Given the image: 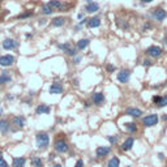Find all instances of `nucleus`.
Listing matches in <instances>:
<instances>
[{
    "label": "nucleus",
    "instance_id": "1",
    "mask_svg": "<svg viewBox=\"0 0 167 167\" xmlns=\"http://www.w3.org/2000/svg\"><path fill=\"white\" fill-rule=\"evenodd\" d=\"M35 141H37V145L39 149H44L50 144V136H48V133H46V132H39V133H37V136H35Z\"/></svg>",
    "mask_w": 167,
    "mask_h": 167
},
{
    "label": "nucleus",
    "instance_id": "2",
    "mask_svg": "<svg viewBox=\"0 0 167 167\" xmlns=\"http://www.w3.org/2000/svg\"><path fill=\"white\" fill-rule=\"evenodd\" d=\"M54 149H55V151L57 153H67V151L69 150V145L68 142H67L65 138H56L55 140V144H54Z\"/></svg>",
    "mask_w": 167,
    "mask_h": 167
},
{
    "label": "nucleus",
    "instance_id": "3",
    "mask_svg": "<svg viewBox=\"0 0 167 167\" xmlns=\"http://www.w3.org/2000/svg\"><path fill=\"white\" fill-rule=\"evenodd\" d=\"M158 120H159V118H158L157 114H150V115H146V116L142 118V124H144L145 127H154L157 125Z\"/></svg>",
    "mask_w": 167,
    "mask_h": 167
},
{
    "label": "nucleus",
    "instance_id": "4",
    "mask_svg": "<svg viewBox=\"0 0 167 167\" xmlns=\"http://www.w3.org/2000/svg\"><path fill=\"white\" fill-rule=\"evenodd\" d=\"M151 16H153L154 20H157L158 22H162L163 20L167 19V12L163 9V8L158 7V8H154L153 12H151Z\"/></svg>",
    "mask_w": 167,
    "mask_h": 167
},
{
    "label": "nucleus",
    "instance_id": "5",
    "mask_svg": "<svg viewBox=\"0 0 167 167\" xmlns=\"http://www.w3.org/2000/svg\"><path fill=\"white\" fill-rule=\"evenodd\" d=\"M145 52H146V55H149L150 57H159L161 55H162L163 50H162V47L153 44V46H149Z\"/></svg>",
    "mask_w": 167,
    "mask_h": 167
},
{
    "label": "nucleus",
    "instance_id": "6",
    "mask_svg": "<svg viewBox=\"0 0 167 167\" xmlns=\"http://www.w3.org/2000/svg\"><path fill=\"white\" fill-rule=\"evenodd\" d=\"M130 69H121V71L118 73V80H119V82L121 84H127L129 81V78H130Z\"/></svg>",
    "mask_w": 167,
    "mask_h": 167
},
{
    "label": "nucleus",
    "instance_id": "7",
    "mask_svg": "<svg viewBox=\"0 0 167 167\" xmlns=\"http://www.w3.org/2000/svg\"><path fill=\"white\" fill-rule=\"evenodd\" d=\"M14 63L13 55H3L0 56V65L1 67H11Z\"/></svg>",
    "mask_w": 167,
    "mask_h": 167
},
{
    "label": "nucleus",
    "instance_id": "8",
    "mask_svg": "<svg viewBox=\"0 0 167 167\" xmlns=\"http://www.w3.org/2000/svg\"><path fill=\"white\" fill-rule=\"evenodd\" d=\"M48 4L52 7L54 11H65L67 9V4L62 3L60 0H50V1H48Z\"/></svg>",
    "mask_w": 167,
    "mask_h": 167
},
{
    "label": "nucleus",
    "instance_id": "9",
    "mask_svg": "<svg viewBox=\"0 0 167 167\" xmlns=\"http://www.w3.org/2000/svg\"><path fill=\"white\" fill-rule=\"evenodd\" d=\"M110 151H111V148L108 146H98L95 149V156L97 158H103L107 154H110Z\"/></svg>",
    "mask_w": 167,
    "mask_h": 167
},
{
    "label": "nucleus",
    "instance_id": "10",
    "mask_svg": "<svg viewBox=\"0 0 167 167\" xmlns=\"http://www.w3.org/2000/svg\"><path fill=\"white\" fill-rule=\"evenodd\" d=\"M92 101H93L94 105H97V106L103 105V102H105V94L101 93V92L94 93L92 95Z\"/></svg>",
    "mask_w": 167,
    "mask_h": 167
},
{
    "label": "nucleus",
    "instance_id": "11",
    "mask_svg": "<svg viewBox=\"0 0 167 167\" xmlns=\"http://www.w3.org/2000/svg\"><path fill=\"white\" fill-rule=\"evenodd\" d=\"M125 115L132 116V118H141L142 111L140 110V108H136V107H127L125 108Z\"/></svg>",
    "mask_w": 167,
    "mask_h": 167
},
{
    "label": "nucleus",
    "instance_id": "12",
    "mask_svg": "<svg viewBox=\"0 0 167 167\" xmlns=\"http://www.w3.org/2000/svg\"><path fill=\"white\" fill-rule=\"evenodd\" d=\"M133 144H135V138L133 137H128V138H125L124 140V142L121 144V150L123 151H129L130 149L133 148Z\"/></svg>",
    "mask_w": 167,
    "mask_h": 167
},
{
    "label": "nucleus",
    "instance_id": "13",
    "mask_svg": "<svg viewBox=\"0 0 167 167\" xmlns=\"http://www.w3.org/2000/svg\"><path fill=\"white\" fill-rule=\"evenodd\" d=\"M16 46H17L16 41L12 38H5L4 41H3V48H4V50H13Z\"/></svg>",
    "mask_w": 167,
    "mask_h": 167
},
{
    "label": "nucleus",
    "instance_id": "14",
    "mask_svg": "<svg viewBox=\"0 0 167 167\" xmlns=\"http://www.w3.org/2000/svg\"><path fill=\"white\" fill-rule=\"evenodd\" d=\"M63 92H64V87H63L62 84H59V82L51 84V86H50V93L51 94H62Z\"/></svg>",
    "mask_w": 167,
    "mask_h": 167
},
{
    "label": "nucleus",
    "instance_id": "15",
    "mask_svg": "<svg viewBox=\"0 0 167 167\" xmlns=\"http://www.w3.org/2000/svg\"><path fill=\"white\" fill-rule=\"evenodd\" d=\"M101 25V19L99 17H92L86 21V26L90 29H94V28H98Z\"/></svg>",
    "mask_w": 167,
    "mask_h": 167
},
{
    "label": "nucleus",
    "instance_id": "16",
    "mask_svg": "<svg viewBox=\"0 0 167 167\" xmlns=\"http://www.w3.org/2000/svg\"><path fill=\"white\" fill-rule=\"evenodd\" d=\"M98 9H99V4L98 3H94V1H89L87 5L85 7V11H86L87 13H94V12H97Z\"/></svg>",
    "mask_w": 167,
    "mask_h": 167
},
{
    "label": "nucleus",
    "instance_id": "17",
    "mask_svg": "<svg viewBox=\"0 0 167 167\" xmlns=\"http://www.w3.org/2000/svg\"><path fill=\"white\" fill-rule=\"evenodd\" d=\"M89 43H90V41L87 38H84V39H80V41L77 42V44H76V47H77V50H80V51H82L85 50L87 46H89Z\"/></svg>",
    "mask_w": 167,
    "mask_h": 167
},
{
    "label": "nucleus",
    "instance_id": "18",
    "mask_svg": "<svg viewBox=\"0 0 167 167\" xmlns=\"http://www.w3.org/2000/svg\"><path fill=\"white\" fill-rule=\"evenodd\" d=\"M65 19L64 17H55V19H52V21H51V25L55 26V28H60V26H63L65 24Z\"/></svg>",
    "mask_w": 167,
    "mask_h": 167
},
{
    "label": "nucleus",
    "instance_id": "19",
    "mask_svg": "<svg viewBox=\"0 0 167 167\" xmlns=\"http://www.w3.org/2000/svg\"><path fill=\"white\" fill-rule=\"evenodd\" d=\"M50 111H51V108H50V106H47V105H39L37 107V110H35V112H37L38 115L50 114Z\"/></svg>",
    "mask_w": 167,
    "mask_h": 167
},
{
    "label": "nucleus",
    "instance_id": "20",
    "mask_svg": "<svg viewBox=\"0 0 167 167\" xmlns=\"http://www.w3.org/2000/svg\"><path fill=\"white\" fill-rule=\"evenodd\" d=\"M41 12L43 14H46V16H48V14H52V12H55V11H54L52 7H51V5L47 3V4H43L41 7Z\"/></svg>",
    "mask_w": 167,
    "mask_h": 167
},
{
    "label": "nucleus",
    "instance_id": "21",
    "mask_svg": "<svg viewBox=\"0 0 167 167\" xmlns=\"http://www.w3.org/2000/svg\"><path fill=\"white\" fill-rule=\"evenodd\" d=\"M11 80H12V77H11L9 72L4 71L1 75H0V85H1V84H5V82H9Z\"/></svg>",
    "mask_w": 167,
    "mask_h": 167
},
{
    "label": "nucleus",
    "instance_id": "22",
    "mask_svg": "<svg viewBox=\"0 0 167 167\" xmlns=\"http://www.w3.org/2000/svg\"><path fill=\"white\" fill-rule=\"evenodd\" d=\"M26 163V159L24 157H19L13 159V167H24Z\"/></svg>",
    "mask_w": 167,
    "mask_h": 167
},
{
    "label": "nucleus",
    "instance_id": "23",
    "mask_svg": "<svg viewBox=\"0 0 167 167\" xmlns=\"http://www.w3.org/2000/svg\"><path fill=\"white\" fill-rule=\"evenodd\" d=\"M124 128L128 130L129 133H135V132H137V129H138L136 123H125L124 124Z\"/></svg>",
    "mask_w": 167,
    "mask_h": 167
},
{
    "label": "nucleus",
    "instance_id": "24",
    "mask_svg": "<svg viewBox=\"0 0 167 167\" xmlns=\"http://www.w3.org/2000/svg\"><path fill=\"white\" fill-rule=\"evenodd\" d=\"M120 166V159L118 157H112L107 163V167H119Z\"/></svg>",
    "mask_w": 167,
    "mask_h": 167
},
{
    "label": "nucleus",
    "instance_id": "25",
    "mask_svg": "<svg viewBox=\"0 0 167 167\" xmlns=\"http://www.w3.org/2000/svg\"><path fill=\"white\" fill-rule=\"evenodd\" d=\"M8 129H9V123L7 120L1 119L0 120V132L5 133V132H8Z\"/></svg>",
    "mask_w": 167,
    "mask_h": 167
},
{
    "label": "nucleus",
    "instance_id": "26",
    "mask_svg": "<svg viewBox=\"0 0 167 167\" xmlns=\"http://www.w3.org/2000/svg\"><path fill=\"white\" fill-rule=\"evenodd\" d=\"M32 165L33 167H43V162L39 157H32Z\"/></svg>",
    "mask_w": 167,
    "mask_h": 167
},
{
    "label": "nucleus",
    "instance_id": "27",
    "mask_svg": "<svg viewBox=\"0 0 167 167\" xmlns=\"http://www.w3.org/2000/svg\"><path fill=\"white\" fill-rule=\"evenodd\" d=\"M13 123L19 127H24L25 125V118L24 116H14L13 118Z\"/></svg>",
    "mask_w": 167,
    "mask_h": 167
},
{
    "label": "nucleus",
    "instance_id": "28",
    "mask_svg": "<svg viewBox=\"0 0 167 167\" xmlns=\"http://www.w3.org/2000/svg\"><path fill=\"white\" fill-rule=\"evenodd\" d=\"M72 46H73V44L72 43H69V42H65V43H63V44H57V47L60 48V50H63L64 51V52H67V51L69 50V48H71Z\"/></svg>",
    "mask_w": 167,
    "mask_h": 167
},
{
    "label": "nucleus",
    "instance_id": "29",
    "mask_svg": "<svg viewBox=\"0 0 167 167\" xmlns=\"http://www.w3.org/2000/svg\"><path fill=\"white\" fill-rule=\"evenodd\" d=\"M33 16V12L32 11H29V12H24V13H21L17 16V19L19 20H22V19H29V17H32Z\"/></svg>",
    "mask_w": 167,
    "mask_h": 167
},
{
    "label": "nucleus",
    "instance_id": "30",
    "mask_svg": "<svg viewBox=\"0 0 167 167\" xmlns=\"http://www.w3.org/2000/svg\"><path fill=\"white\" fill-rule=\"evenodd\" d=\"M106 138H107V141L110 142L111 145H115V144L118 142V140H119V137H118V136H107Z\"/></svg>",
    "mask_w": 167,
    "mask_h": 167
},
{
    "label": "nucleus",
    "instance_id": "31",
    "mask_svg": "<svg viewBox=\"0 0 167 167\" xmlns=\"http://www.w3.org/2000/svg\"><path fill=\"white\" fill-rule=\"evenodd\" d=\"M165 106H167V94L166 95H163L162 99H161V102L158 103V107H161V108L165 107Z\"/></svg>",
    "mask_w": 167,
    "mask_h": 167
},
{
    "label": "nucleus",
    "instance_id": "32",
    "mask_svg": "<svg viewBox=\"0 0 167 167\" xmlns=\"http://www.w3.org/2000/svg\"><path fill=\"white\" fill-rule=\"evenodd\" d=\"M161 99H162V95H154L153 97V103L156 106H158V103L161 102Z\"/></svg>",
    "mask_w": 167,
    "mask_h": 167
},
{
    "label": "nucleus",
    "instance_id": "33",
    "mask_svg": "<svg viewBox=\"0 0 167 167\" xmlns=\"http://www.w3.org/2000/svg\"><path fill=\"white\" fill-rule=\"evenodd\" d=\"M0 167H8V163L4 161V158H3L1 153H0Z\"/></svg>",
    "mask_w": 167,
    "mask_h": 167
},
{
    "label": "nucleus",
    "instance_id": "34",
    "mask_svg": "<svg viewBox=\"0 0 167 167\" xmlns=\"http://www.w3.org/2000/svg\"><path fill=\"white\" fill-rule=\"evenodd\" d=\"M106 69H107L108 73H112V72H115V65H112V64H107V65H106Z\"/></svg>",
    "mask_w": 167,
    "mask_h": 167
},
{
    "label": "nucleus",
    "instance_id": "35",
    "mask_svg": "<svg viewBox=\"0 0 167 167\" xmlns=\"http://www.w3.org/2000/svg\"><path fill=\"white\" fill-rule=\"evenodd\" d=\"M75 167H84V161H82V159H78L77 162H76Z\"/></svg>",
    "mask_w": 167,
    "mask_h": 167
},
{
    "label": "nucleus",
    "instance_id": "36",
    "mask_svg": "<svg viewBox=\"0 0 167 167\" xmlns=\"http://www.w3.org/2000/svg\"><path fill=\"white\" fill-rule=\"evenodd\" d=\"M142 65H144V67H150L151 65V62L149 59H145L144 62H142Z\"/></svg>",
    "mask_w": 167,
    "mask_h": 167
},
{
    "label": "nucleus",
    "instance_id": "37",
    "mask_svg": "<svg viewBox=\"0 0 167 167\" xmlns=\"http://www.w3.org/2000/svg\"><path fill=\"white\" fill-rule=\"evenodd\" d=\"M73 57H75V59H73V63H75V64H78V63L81 62V56H77V55H75Z\"/></svg>",
    "mask_w": 167,
    "mask_h": 167
},
{
    "label": "nucleus",
    "instance_id": "38",
    "mask_svg": "<svg viewBox=\"0 0 167 167\" xmlns=\"http://www.w3.org/2000/svg\"><path fill=\"white\" fill-rule=\"evenodd\" d=\"M148 29H151V25H150V24H145V25H144V28H142V32H145V30H148Z\"/></svg>",
    "mask_w": 167,
    "mask_h": 167
},
{
    "label": "nucleus",
    "instance_id": "39",
    "mask_svg": "<svg viewBox=\"0 0 167 167\" xmlns=\"http://www.w3.org/2000/svg\"><path fill=\"white\" fill-rule=\"evenodd\" d=\"M140 1H141L142 4H145V3H146V4H149V3H151L153 0H140Z\"/></svg>",
    "mask_w": 167,
    "mask_h": 167
},
{
    "label": "nucleus",
    "instance_id": "40",
    "mask_svg": "<svg viewBox=\"0 0 167 167\" xmlns=\"http://www.w3.org/2000/svg\"><path fill=\"white\" fill-rule=\"evenodd\" d=\"M158 157H159V159H163V158H165V156H163L162 153H159V154H158Z\"/></svg>",
    "mask_w": 167,
    "mask_h": 167
},
{
    "label": "nucleus",
    "instance_id": "41",
    "mask_svg": "<svg viewBox=\"0 0 167 167\" xmlns=\"http://www.w3.org/2000/svg\"><path fill=\"white\" fill-rule=\"evenodd\" d=\"M85 107H90V103L87 101H85Z\"/></svg>",
    "mask_w": 167,
    "mask_h": 167
},
{
    "label": "nucleus",
    "instance_id": "42",
    "mask_svg": "<svg viewBox=\"0 0 167 167\" xmlns=\"http://www.w3.org/2000/svg\"><path fill=\"white\" fill-rule=\"evenodd\" d=\"M162 119L165 120V121H167V114H166V115H163V116H162Z\"/></svg>",
    "mask_w": 167,
    "mask_h": 167
},
{
    "label": "nucleus",
    "instance_id": "43",
    "mask_svg": "<svg viewBox=\"0 0 167 167\" xmlns=\"http://www.w3.org/2000/svg\"><path fill=\"white\" fill-rule=\"evenodd\" d=\"M163 42H165V43L167 44V37H165V38H163Z\"/></svg>",
    "mask_w": 167,
    "mask_h": 167
},
{
    "label": "nucleus",
    "instance_id": "44",
    "mask_svg": "<svg viewBox=\"0 0 167 167\" xmlns=\"http://www.w3.org/2000/svg\"><path fill=\"white\" fill-rule=\"evenodd\" d=\"M52 167H62V166H60V165H54Z\"/></svg>",
    "mask_w": 167,
    "mask_h": 167
},
{
    "label": "nucleus",
    "instance_id": "45",
    "mask_svg": "<svg viewBox=\"0 0 167 167\" xmlns=\"http://www.w3.org/2000/svg\"><path fill=\"white\" fill-rule=\"evenodd\" d=\"M1 112H3V110H1V108H0V115H1Z\"/></svg>",
    "mask_w": 167,
    "mask_h": 167
},
{
    "label": "nucleus",
    "instance_id": "46",
    "mask_svg": "<svg viewBox=\"0 0 167 167\" xmlns=\"http://www.w3.org/2000/svg\"><path fill=\"white\" fill-rule=\"evenodd\" d=\"M166 85H167V81H166Z\"/></svg>",
    "mask_w": 167,
    "mask_h": 167
},
{
    "label": "nucleus",
    "instance_id": "47",
    "mask_svg": "<svg viewBox=\"0 0 167 167\" xmlns=\"http://www.w3.org/2000/svg\"><path fill=\"white\" fill-rule=\"evenodd\" d=\"M0 3H1V0H0Z\"/></svg>",
    "mask_w": 167,
    "mask_h": 167
},
{
    "label": "nucleus",
    "instance_id": "48",
    "mask_svg": "<svg viewBox=\"0 0 167 167\" xmlns=\"http://www.w3.org/2000/svg\"><path fill=\"white\" fill-rule=\"evenodd\" d=\"M127 167H129V166H127Z\"/></svg>",
    "mask_w": 167,
    "mask_h": 167
}]
</instances>
